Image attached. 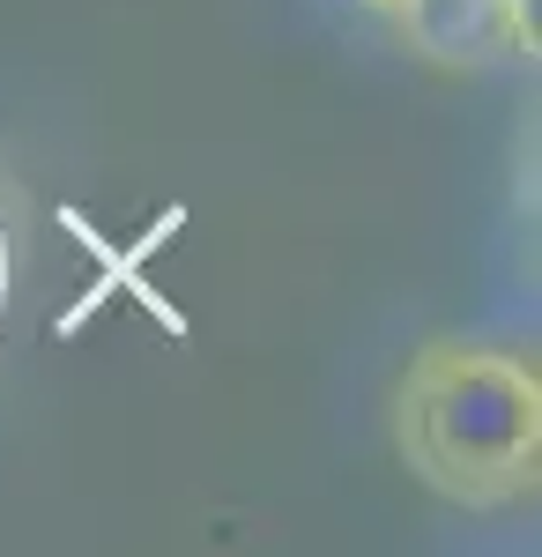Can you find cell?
<instances>
[{"label": "cell", "instance_id": "obj_1", "mask_svg": "<svg viewBox=\"0 0 542 557\" xmlns=\"http://www.w3.org/2000/svg\"><path fill=\"white\" fill-rule=\"evenodd\" d=\"M394 454L460 513L528 506L542 483V372L520 349L423 343L394 386Z\"/></svg>", "mask_w": 542, "mask_h": 557}, {"label": "cell", "instance_id": "obj_2", "mask_svg": "<svg viewBox=\"0 0 542 557\" xmlns=\"http://www.w3.org/2000/svg\"><path fill=\"white\" fill-rule=\"evenodd\" d=\"M394 30L409 38L417 60L454 67V75L460 67H491V60H520L491 0H409V8L394 15Z\"/></svg>", "mask_w": 542, "mask_h": 557}, {"label": "cell", "instance_id": "obj_3", "mask_svg": "<svg viewBox=\"0 0 542 557\" xmlns=\"http://www.w3.org/2000/svg\"><path fill=\"white\" fill-rule=\"evenodd\" d=\"M491 8H498V23H505V38H513V52H520V60H535V52H542L535 0H491Z\"/></svg>", "mask_w": 542, "mask_h": 557}, {"label": "cell", "instance_id": "obj_4", "mask_svg": "<svg viewBox=\"0 0 542 557\" xmlns=\"http://www.w3.org/2000/svg\"><path fill=\"white\" fill-rule=\"evenodd\" d=\"M8 283H15V238H8V201H0V327H8Z\"/></svg>", "mask_w": 542, "mask_h": 557}, {"label": "cell", "instance_id": "obj_5", "mask_svg": "<svg viewBox=\"0 0 542 557\" xmlns=\"http://www.w3.org/2000/svg\"><path fill=\"white\" fill-rule=\"evenodd\" d=\"M357 8H372V15H386V23H394V15H402L409 0H357Z\"/></svg>", "mask_w": 542, "mask_h": 557}]
</instances>
